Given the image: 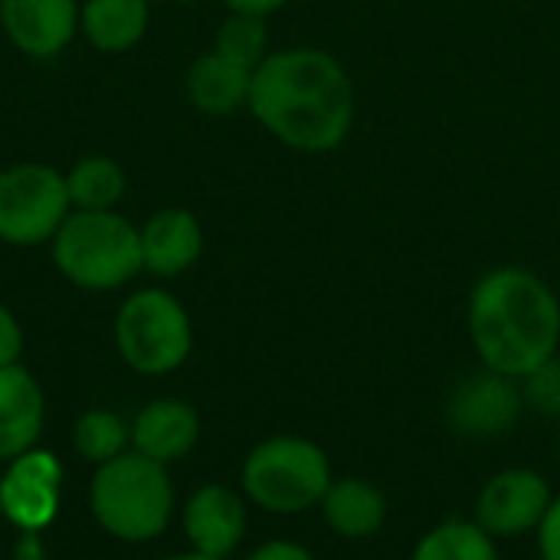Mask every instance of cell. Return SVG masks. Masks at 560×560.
I'll list each match as a JSON object with an SVG mask.
<instances>
[{
  "instance_id": "6da1fadb",
  "label": "cell",
  "mask_w": 560,
  "mask_h": 560,
  "mask_svg": "<svg viewBox=\"0 0 560 560\" xmlns=\"http://www.w3.org/2000/svg\"><path fill=\"white\" fill-rule=\"evenodd\" d=\"M246 112L279 144L299 154H328L354 131L358 92L335 52L282 46L253 69Z\"/></svg>"
},
{
  "instance_id": "7a4b0ae2",
  "label": "cell",
  "mask_w": 560,
  "mask_h": 560,
  "mask_svg": "<svg viewBox=\"0 0 560 560\" xmlns=\"http://www.w3.org/2000/svg\"><path fill=\"white\" fill-rule=\"evenodd\" d=\"M466 328L482 368L522 381L560 354L558 292L525 266H495L469 292Z\"/></svg>"
},
{
  "instance_id": "3957f363",
  "label": "cell",
  "mask_w": 560,
  "mask_h": 560,
  "mask_svg": "<svg viewBox=\"0 0 560 560\" xmlns=\"http://www.w3.org/2000/svg\"><path fill=\"white\" fill-rule=\"evenodd\" d=\"M89 512L115 541L148 545L161 538L177 512L171 469L135 450L95 466L89 482Z\"/></svg>"
},
{
  "instance_id": "277c9868",
  "label": "cell",
  "mask_w": 560,
  "mask_h": 560,
  "mask_svg": "<svg viewBox=\"0 0 560 560\" xmlns=\"http://www.w3.org/2000/svg\"><path fill=\"white\" fill-rule=\"evenodd\" d=\"M331 482L335 469L325 446L295 433L259 440L240 466V492L246 502L279 518L318 512Z\"/></svg>"
},
{
  "instance_id": "5b68a950",
  "label": "cell",
  "mask_w": 560,
  "mask_h": 560,
  "mask_svg": "<svg viewBox=\"0 0 560 560\" xmlns=\"http://www.w3.org/2000/svg\"><path fill=\"white\" fill-rule=\"evenodd\" d=\"M49 253L59 276L85 292H115L144 272L138 226L118 210H72Z\"/></svg>"
},
{
  "instance_id": "8992f818",
  "label": "cell",
  "mask_w": 560,
  "mask_h": 560,
  "mask_svg": "<svg viewBox=\"0 0 560 560\" xmlns=\"http://www.w3.org/2000/svg\"><path fill=\"white\" fill-rule=\"evenodd\" d=\"M112 338L125 368L141 377H164L187 364L194 322L167 289H138L118 305Z\"/></svg>"
},
{
  "instance_id": "52a82bcc",
  "label": "cell",
  "mask_w": 560,
  "mask_h": 560,
  "mask_svg": "<svg viewBox=\"0 0 560 560\" xmlns=\"http://www.w3.org/2000/svg\"><path fill=\"white\" fill-rule=\"evenodd\" d=\"M69 213L72 200L62 171L39 161L0 171V243L16 249L46 246Z\"/></svg>"
},
{
  "instance_id": "ba28073f",
  "label": "cell",
  "mask_w": 560,
  "mask_h": 560,
  "mask_svg": "<svg viewBox=\"0 0 560 560\" xmlns=\"http://www.w3.org/2000/svg\"><path fill=\"white\" fill-rule=\"evenodd\" d=\"M525 410L528 407H525L522 381L479 364L450 390L443 417L456 436L472 443H489L509 436Z\"/></svg>"
},
{
  "instance_id": "9c48e42d",
  "label": "cell",
  "mask_w": 560,
  "mask_h": 560,
  "mask_svg": "<svg viewBox=\"0 0 560 560\" xmlns=\"http://www.w3.org/2000/svg\"><path fill=\"white\" fill-rule=\"evenodd\" d=\"M551 502H555V489L548 476L528 466H509L486 479V486L476 495L472 518L495 541H512V538L535 535Z\"/></svg>"
},
{
  "instance_id": "30bf717a",
  "label": "cell",
  "mask_w": 560,
  "mask_h": 560,
  "mask_svg": "<svg viewBox=\"0 0 560 560\" xmlns=\"http://www.w3.org/2000/svg\"><path fill=\"white\" fill-rule=\"evenodd\" d=\"M62 463L56 453L33 446L10 459L0 476V515L16 532H46L62 505Z\"/></svg>"
},
{
  "instance_id": "8fae6325",
  "label": "cell",
  "mask_w": 560,
  "mask_h": 560,
  "mask_svg": "<svg viewBox=\"0 0 560 560\" xmlns=\"http://www.w3.org/2000/svg\"><path fill=\"white\" fill-rule=\"evenodd\" d=\"M180 528L190 551L230 560L246 541L249 502L240 489H230L223 482H207L187 495L180 509Z\"/></svg>"
},
{
  "instance_id": "7c38bea8",
  "label": "cell",
  "mask_w": 560,
  "mask_h": 560,
  "mask_svg": "<svg viewBox=\"0 0 560 560\" xmlns=\"http://www.w3.org/2000/svg\"><path fill=\"white\" fill-rule=\"evenodd\" d=\"M82 0H0L7 39L30 59H56L79 33Z\"/></svg>"
},
{
  "instance_id": "4fadbf2b",
  "label": "cell",
  "mask_w": 560,
  "mask_h": 560,
  "mask_svg": "<svg viewBox=\"0 0 560 560\" xmlns=\"http://www.w3.org/2000/svg\"><path fill=\"white\" fill-rule=\"evenodd\" d=\"M141 266L154 279H177L190 272L207 246L203 223L184 207H161L141 226Z\"/></svg>"
},
{
  "instance_id": "5bb4252c",
  "label": "cell",
  "mask_w": 560,
  "mask_h": 560,
  "mask_svg": "<svg viewBox=\"0 0 560 560\" xmlns=\"http://www.w3.org/2000/svg\"><path fill=\"white\" fill-rule=\"evenodd\" d=\"M200 433H203V423L190 400L158 397V400H148L135 413L131 450L171 469L174 463L187 459L197 450Z\"/></svg>"
},
{
  "instance_id": "9a60e30c",
  "label": "cell",
  "mask_w": 560,
  "mask_h": 560,
  "mask_svg": "<svg viewBox=\"0 0 560 560\" xmlns=\"http://www.w3.org/2000/svg\"><path fill=\"white\" fill-rule=\"evenodd\" d=\"M46 427V394L23 364L0 368V466L30 453Z\"/></svg>"
},
{
  "instance_id": "2e32d148",
  "label": "cell",
  "mask_w": 560,
  "mask_h": 560,
  "mask_svg": "<svg viewBox=\"0 0 560 560\" xmlns=\"http://www.w3.org/2000/svg\"><path fill=\"white\" fill-rule=\"evenodd\" d=\"M318 515L335 538L368 541L384 532L390 505L377 482L364 476H335V482L328 486L318 505Z\"/></svg>"
},
{
  "instance_id": "e0dca14e",
  "label": "cell",
  "mask_w": 560,
  "mask_h": 560,
  "mask_svg": "<svg viewBox=\"0 0 560 560\" xmlns=\"http://www.w3.org/2000/svg\"><path fill=\"white\" fill-rule=\"evenodd\" d=\"M249 89H253V69L220 56L217 49L200 52L184 75V92L190 105L213 118L243 112L249 105Z\"/></svg>"
},
{
  "instance_id": "ac0fdd59",
  "label": "cell",
  "mask_w": 560,
  "mask_h": 560,
  "mask_svg": "<svg viewBox=\"0 0 560 560\" xmlns=\"http://www.w3.org/2000/svg\"><path fill=\"white\" fill-rule=\"evenodd\" d=\"M151 23V0H82L79 33L98 52H128Z\"/></svg>"
},
{
  "instance_id": "d6986e66",
  "label": "cell",
  "mask_w": 560,
  "mask_h": 560,
  "mask_svg": "<svg viewBox=\"0 0 560 560\" xmlns=\"http://www.w3.org/2000/svg\"><path fill=\"white\" fill-rule=\"evenodd\" d=\"M410 560H502L499 541L469 515V518H443L427 528Z\"/></svg>"
},
{
  "instance_id": "ffe728a7",
  "label": "cell",
  "mask_w": 560,
  "mask_h": 560,
  "mask_svg": "<svg viewBox=\"0 0 560 560\" xmlns=\"http://www.w3.org/2000/svg\"><path fill=\"white\" fill-rule=\"evenodd\" d=\"M72 210H115L128 190L125 167L108 154H85L66 171Z\"/></svg>"
},
{
  "instance_id": "44dd1931",
  "label": "cell",
  "mask_w": 560,
  "mask_h": 560,
  "mask_svg": "<svg viewBox=\"0 0 560 560\" xmlns=\"http://www.w3.org/2000/svg\"><path fill=\"white\" fill-rule=\"evenodd\" d=\"M72 450L92 469L105 466L131 450V423L115 410L92 407L72 423Z\"/></svg>"
},
{
  "instance_id": "7402d4cb",
  "label": "cell",
  "mask_w": 560,
  "mask_h": 560,
  "mask_svg": "<svg viewBox=\"0 0 560 560\" xmlns=\"http://www.w3.org/2000/svg\"><path fill=\"white\" fill-rule=\"evenodd\" d=\"M213 49L246 69H256L269 52H272V36L266 26V16L256 13H236L230 10L226 20L217 26Z\"/></svg>"
},
{
  "instance_id": "603a6c76",
  "label": "cell",
  "mask_w": 560,
  "mask_h": 560,
  "mask_svg": "<svg viewBox=\"0 0 560 560\" xmlns=\"http://www.w3.org/2000/svg\"><path fill=\"white\" fill-rule=\"evenodd\" d=\"M522 394L528 410L548 420H560V354L548 358L545 364H538L532 374L522 377Z\"/></svg>"
},
{
  "instance_id": "cb8c5ba5",
  "label": "cell",
  "mask_w": 560,
  "mask_h": 560,
  "mask_svg": "<svg viewBox=\"0 0 560 560\" xmlns=\"http://www.w3.org/2000/svg\"><path fill=\"white\" fill-rule=\"evenodd\" d=\"M23 345H26V338H23V325L16 322V315L0 302V368H7V364H20V358H23Z\"/></svg>"
},
{
  "instance_id": "d4e9b609",
  "label": "cell",
  "mask_w": 560,
  "mask_h": 560,
  "mask_svg": "<svg viewBox=\"0 0 560 560\" xmlns=\"http://www.w3.org/2000/svg\"><path fill=\"white\" fill-rule=\"evenodd\" d=\"M535 541H538L541 560H560V495H555L551 509L545 512V518L535 532Z\"/></svg>"
},
{
  "instance_id": "484cf974",
  "label": "cell",
  "mask_w": 560,
  "mask_h": 560,
  "mask_svg": "<svg viewBox=\"0 0 560 560\" xmlns=\"http://www.w3.org/2000/svg\"><path fill=\"white\" fill-rule=\"evenodd\" d=\"M246 560H318L305 545L299 541H289V538H272V541H262L259 548H253Z\"/></svg>"
},
{
  "instance_id": "4316f807",
  "label": "cell",
  "mask_w": 560,
  "mask_h": 560,
  "mask_svg": "<svg viewBox=\"0 0 560 560\" xmlns=\"http://www.w3.org/2000/svg\"><path fill=\"white\" fill-rule=\"evenodd\" d=\"M13 560H46V541H43V532H16V541H13Z\"/></svg>"
},
{
  "instance_id": "83f0119b",
  "label": "cell",
  "mask_w": 560,
  "mask_h": 560,
  "mask_svg": "<svg viewBox=\"0 0 560 560\" xmlns=\"http://www.w3.org/2000/svg\"><path fill=\"white\" fill-rule=\"evenodd\" d=\"M226 10H236V13H256V16H272L279 13L282 7H289V0H223Z\"/></svg>"
},
{
  "instance_id": "f1b7e54d",
  "label": "cell",
  "mask_w": 560,
  "mask_h": 560,
  "mask_svg": "<svg viewBox=\"0 0 560 560\" xmlns=\"http://www.w3.org/2000/svg\"><path fill=\"white\" fill-rule=\"evenodd\" d=\"M161 560H217V558H207V555H197V551H180V555H167V558H161Z\"/></svg>"
},
{
  "instance_id": "f546056e",
  "label": "cell",
  "mask_w": 560,
  "mask_h": 560,
  "mask_svg": "<svg viewBox=\"0 0 560 560\" xmlns=\"http://www.w3.org/2000/svg\"><path fill=\"white\" fill-rule=\"evenodd\" d=\"M177 3H184V7H194V3H200V0H177Z\"/></svg>"
},
{
  "instance_id": "4dcf8cb0",
  "label": "cell",
  "mask_w": 560,
  "mask_h": 560,
  "mask_svg": "<svg viewBox=\"0 0 560 560\" xmlns=\"http://www.w3.org/2000/svg\"><path fill=\"white\" fill-rule=\"evenodd\" d=\"M558 459H560V440H558Z\"/></svg>"
}]
</instances>
